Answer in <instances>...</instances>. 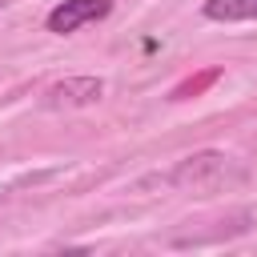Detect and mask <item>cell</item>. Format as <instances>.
Returning a JSON list of instances; mask_svg holds the SVG:
<instances>
[{
	"instance_id": "obj_1",
	"label": "cell",
	"mask_w": 257,
	"mask_h": 257,
	"mask_svg": "<svg viewBox=\"0 0 257 257\" xmlns=\"http://www.w3.org/2000/svg\"><path fill=\"white\" fill-rule=\"evenodd\" d=\"M112 12V0H60L48 16H44V28L52 36H72L80 32L84 24H96Z\"/></svg>"
},
{
	"instance_id": "obj_2",
	"label": "cell",
	"mask_w": 257,
	"mask_h": 257,
	"mask_svg": "<svg viewBox=\"0 0 257 257\" xmlns=\"http://www.w3.org/2000/svg\"><path fill=\"white\" fill-rule=\"evenodd\" d=\"M100 96H104V80L100 76H64V80L44 88V104L48 108H84V104H96Z\"/></svg>"
},
{
	"instance_id": "obj_3",
	"label": "cell",
	"mask_w": 257,
	"mask_h": 257,
	"mask_svg": "<svg viewBox=\"0 0 257 257\" xmlns=\"http://www.w3.org/2000/svg\"><path fill=\"white\" fill-rule=\"evenodd\" d=\"M225 169V157L221 153H197V157H185L177 169H173V185H205L209 177H217Z\"/></svg>"
},
{
	"instance_id": "obj_4",
	"label": "cell",
	"mask_w": 257,
	"mask_h": 257,
	"mask_svg": "<svg viewBox=\"0 0 257 257\" xmlns=\"http://www.w3.org/2000/svg\"><path fill=\"white\" fill-rule=\"evenodd\" d=\"M201 16L213 24H245L257 20V0H205Z\"/></svg>"
}]
</instances>
